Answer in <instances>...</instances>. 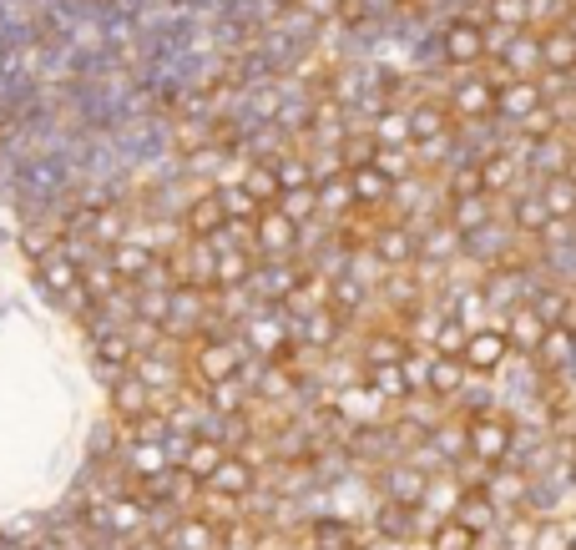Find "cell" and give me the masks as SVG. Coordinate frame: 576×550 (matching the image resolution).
<instances>
[{"instance_id": "cell-1", "label": "cell", "mask_w": 576, "mask_h": 550, "mask_svg": "<svg viewBox=\"0 0 576 550\" xmlns=\"http://www.w3.org/2000/svg\"><path fill=\"white\" fill-rule=\"evenodd\" d=\"M466 444H470V460H480L486 470L506 464L516 450V424L500 410H480L476 420H466Z\"/></svg>"}, {"instance_id": "cell-2", "label": "cell", "mask_w": 576, "mask_h": 550, "mask_svg": "<svg viewBox=\"0 0 576 550\" xmlns=\"http://www.w3.org/2000/svg\"><path fill=\"white\" fill-rule=\"evenodd\" d=\"M460 358H466L470 374H500V364L511 358V334H506V324L500 328H470Z\"/></svg>"}, {"instance_id": "cell-3", "label": "cell", "mask_w": 576, "mask_h": 550, "mask_svg": "<svg viewBox=\"0 0 576 550\" xmlns=\"http://www.w3.org/2000/svg\"><path fill=\"white\" fill-rule=\"evenodd\" d=\"M193 368L203 384H223V379H238L243 368V348L228 344V338H203V344L193 348Z\"/></svg>"}, {"instance_id": "cell-4", "label": "cell", "mask_w": 576, "mask_h": 550, "mask_svg": "<svg viewBox=\"0 0 576 550\" xmlns=\"http://www.w3.org/2000/svg\"><path fill=\"white\" fill-rule=\"evenodd\" d=\"M253 485H258V470H253V460H238V454H223V464L207 475V490L218 500H228V505L248 500Z\"/></svg>"}, {"instance_id": "cell-5", "label": "cell", "mask_w": 576, "mask_h": 550, "mask_svg": "<svg viewBox=\"0 0 576 550\" xmlns=\"http://www.w3.org/2000/svg\"><path fill=\"white\" fill-rule=\"evenodd\" d=\"M526 490H531V475H526L516 460L506 464H490L486 475V495L496 500V505H526Z\"/></svg>"}, {"instance_id": "cell-6", "label": "cell", "mask_w": 576, "mask_h": 550, "mask_svg": "<svg viewBox=\"0 0 576 550\" xmlns=\"http://www.w3.org/2000/svg\"><path fill=\"white\" fill-rule=\"evenodd\" d=\"M111 404H117L121 420H141V414H152L157 394H152V384H147L141 374H117V384H111Z\"/></svg>"}, {"instance_id": "cell-7", "label": "cell", "mask_w": 576, "mask_h": 550, "mask_svg": "<svg viewBox=\"0 0 576 550\" xmlns=\"http://www.w3.org/2000/svg\"><path fill=\"white\" fill-rule=\"evenodd\" d=\"M36 273H41V283L51 293H87L81 288V268H77V253H61V248H51V253H41V263H36Z\"/></svg>"}, {"instance_id": "cell-8", "label": "cell", "mask_w": 576, "mask_h": 550, "mask_svg": "<svg viewBox=\"0 0 576 550\" xmlns=\"http://www.w3.org/2000/svg\"><path fill=\"white\" fill-rule=\"evenodd\" d=\"M536 364H541V374H566V368H576V334L561 324L546 328L541 348H536Z\"/></svg>"}, {"instance_id": "cell-9", "label": "cell", "mask_w": 576, "mask_h": 550, "mask_svg": "<svg viewBox=\"0 0 576 550\" xmlns=\"http://www.w3.org/2000/svg\"><path fill=\"white\" fill-rule=\"evenodd\" d=\"M456 520H460V525H470L480 540H486L490 530L500 525V505L486 495V485H480V490H466V495H460V505H456Z\"/></svg>"}, {"instance_id": "cell-10", "label": "cell", "mask_w": 576, "mask_h": 550, "mask_svg": "<svg viewBox=\"0 0 576 550\" xmlns=\"http://www.w3.org/2000/svg\"><path fill=\"white\" fill-rule=\"evenodd\" d=\"M424 485H430V470H420V464H394L390 475H384V490H390L394 505H424Z\"/></svg>"}, {"instance_id": "cell-11", "label": "cell", "mask_w": 576, "mask_h": 550, "mask_svg": "<svg viewBox=\"0 0 576 550\" xmlns=\"http://www.w3.org/2000/svg\"><path fill=\"white\" fill-rule=\"evenodd\" d=\"M470 368L460 354H435L430 358V394L435 400H460V389H466Z\"/></svg>"}, {"instance_id": "cell-12", "label": "cell", "mask_w": 576, "mask_h": 550, "mask_svg": "<svg viewBox=\"0 0 576 550\" xmlns=\"http://www.w3.org/2000/svg\"><path fill=\"white\" fill-rule=\"evenodd\" d=\"M546 318L526 303V308H511V318H506V334H511V348H521V354H536L541 348V338H546Z\"/></svg>"}, {"instance_id": "cell-13", "label": "cell", "mask_w": 576, "mask_h": 550, "mask_svg": "<svg viewBox=\"0 0 576 550\" xmlns=\"http://www.w3.org/2000/svg\"><path fill=\"white\" fill-rule=\"evenodd\" d=\"M294 238H298V223L288 213H258V248L263 253H273V258H278V253H288L294 248Z\"/></svg>"}, {"instance_id": "cell-14", "label": "cell", "mask_w": 576, "mask_h": 550, "mask_svg": "<svg viewBox=\"0 0 576 550\" xmlns=\"http://www.w3.org/2000/svg\"><path fill=\"white\" fill-rule=\"evenodd\" d=\"M223 454H228V450H223L218 440H207V434H193V440L183 444V470H193V475L207 485V475H213V470L223 464Z\"/></svg>"}, {"instance_id": "cell-15", "label": "cell", "mask_w": 576, "mask_h": 550, "mask_svg": "<svg viewBox=\"0 0 576 550\" xmlns=\"http://www.w3.org/2000/svg\"><path fill=\"white\" fill-rule=\"evenodd\" d=\"M380 410H384V394H374L370 384L364 389H344V394H339V414H344L349 424H374L380 420Z\"/></svg>"}, {"instance_id": "cell-16", "label": "cell", "mask_w": 576, "mask_h": 550, "mask_svg": "<svg viewBox=\"0 0 576 550\" xmlns=\"http://www.w3.org/2000/svg\"><path fill=\"white\" fill-rule=\"evenodd\" d=\"M460 495H466V485H456L450 475H430V485H424V505L420 510H430V515H456V505H460Z\"/></svg>"}, {"instance_id": "cell-17", "label": "cell", "mask_w": 576, "mask_h": 550, "mask_svg": "<svg viewBox=\"0 0 576 550\" xmlns=\"http://www.w3.org/2000/svg\"><path fill=\"white\" fill-rule=\"evenodd\" d=\"M218 525H213V520H183V525L173 530V550H218Z\"/></svg>"}, {"instance_id": "cell-18", "label": "cell", "mask_w": 576, "mask_h": 550, "mask_svg": "<svg viewBox=\"0 0 576 550\" xmlns=\"http://www.w3.org/2000/svg\"><path fill=\"white\" fill-rule=\"evenodd\" d=\"M364 384H370L374 394H384V400H404V394H414L400 364H374V368H364Z\"/></svg>"}, {"instance_id": "cell-19", "label": "cell", "mask_w": 576, "mask_h": 550, "mask_svg": "<svg viewBox=\"0 0 576 550\" xmlns=\"http://www.w3.org/2000/svg\"><path fill=\"white\" fill-rule=\"evenodd\" d=\"M480 545V535L470 525H460L456 515H445L435 530H430V550H476Z\"/></svg>"}, {"instance_id": "cell-20", "label": "cell", "mask_w": 576, "mask_h": 550, "mask_svg": "<svg viewBox=\"0 0 576 550\" xmlns=\"http://www.w3.org/2000/svg\"><path fill=\"white\" fill-rule=\"evenodd\" d=\"M223 223H228V207H223V197H203V202H193V213H187V227H193L197 238L218 233Z\"/></svg>"}, {"instance_id": "cell-21", "label": "cell", "mask_w": 576, "mask_h": 550, "mask_svg": "<svg viewBox=\"0 0 576 550\" xmlns=\"http://www.w3.org/2000/svg\"><path fill=\"white\" fill-rule=\"evenodd\" d=\"M111 268H117L121 278H141V273L152 268V253L141 248V243H117V253H111Z\"/></svg>"}, {"instance_id": "cell-22", "label": "cell", "mask_w": 576, "mask_h": 550, "mask_svg": "<svg viewBox=\"0 0 576 550\" xmlns=\"http://www.w3.org/2000/svg\"><path fill=\"white\" fill-rule=\"evenodd\" d=\"M243 187H248L258 202H273V197L283 192L278 187V167H248V172H243Z\"/></svg>"}, {"instance_id": "cell-23", "label": "cell", "mask_w": 576, "mask_h": 550, "mask_svg": "<svg viewBox=\"0 0 576 550\" xmlns=\"http://www.w3.org/2000/svg\"><path fill=\"white\" fill-rule=\"evenodd\" d=\"M81 288L97 293V298H111V293L121 288V273L111 268V263H107V268H87V273H81Z\"/></svg>"}, {"instance_id": "cell-24", "label": "cell", "mask_w": 576, "mask_h": 550, "mask_svg": "<svg viewBox=\"0 0 576 550\" xmlns=\"http://www.w3.org/2000/svg\"><path fill=\"white\" fill-rule=\"evenodd\" d=\"M466 338H470L466 318H450V324H440V334H435V354H460Z\"/></svg>"}, {"instance_id": "cell-25", "label": "cell", "mask_w": 576, "mask_h": 550, "mask_svg": "<svg viewBox=\"0 0 576 550\" xmlns=\"http://www.w3.org/2000/svg\"><path fill=\"white\" fill-rule=\"evenodd\" d=\"M400 358H404V344H400V338H374V344L370 348H364V364H400Z\"/></svg>"}, {"instance_id": "cell-26", "label": "cell", "mask_w": 576, "mask_h": 550, "mask_svg": "<svg viewBox=\"0 0 576 550\" xmlns=\"http://www.w3.org/2000/svg\"><path fill=\"white\" fill-rule=\"evenodd\" d=\"M384 167H359L354 172V197H384Z\"/></svg>"}, {"instance_id": "cell-27", "label": "cell", "mask_w": 576, "mask_h": 550, "mask_svg": "<svg viewBox=\"0 0 576 550\" xmlns=\"http://www.w3.org/2000/svg\"><path fill=\"white\" fill-rule=\"evenodd\" d=\"M248 278V258L243 253H218V288L223 283H243Z\"/></svg>"}, {"instance_id": "cell-28", "label": "cell", "mask_w": 576, "mask_h": 550, "mask_svg": "<svg viewBox=\"0 0 576 550\" xmlns=\"http://www.w3.org/2000/svg\"><path fill=\"white\" fill-rule=\"evenodd\" d=\"M334 324H339V318H334V313H309V318H304V328H309V344H329V338H334Z\"/></svg>"}, {"instance_id": "cell-29", "label": "cell", "mask_w": 576, "mask_h": 550, "mask_svg": "<svg viewBox=\"0 0 576 550\" xmlns=\"http://www.w3.org/2000/svg\"><path fill=\"white\" fill-rule=\"evenodd\" d=\"M137 470H141V475H167L162 444H137Z\"/></svg>"}, {"instance_id": "cell-30", "label": "cell", "mask_w": 576, "mask_h": 550, "mask_svg": "<svg viewBox=\"0 0 576 550\" xmlns=\"http://www.w3.org/2000/svg\"><path fill=\"white\" fill-rule=\"evenodd\" d=\"M566 303H571V298H566V293H541V298H536V303H531V308H536V313H541L546 324H561V313H566Z\"/></svg>"}, {"instance_id": "cell-31", "label": "cell", "mask_w": 576, "mask_h": 550, "mask_svg": "<svg viewBox=\"0 0 576 550\" xmlns=\"http://www.w3.org/2000/svg\"><path fill=\"white\" fill-rule=\"evenodd\" d=\"M283 344V328L273 324V318H263V324H253V348H263V354H273V348Z\"/></svg>"}, {"instance_id": "cell-32", "label": "cell", "mask_w": 576, "mask_h": 550, "mask_svg": "<svg viewBox=\"0 0 576 550\" xmlns=\"http://www.w3.org/2000/svg\"><path fill=\"white\" fill-rule=\"evenodd\" d=\"M400 368H404V379H410V389H430V358L404 354V358H400Z\"/></svg>"}, {"instance_id": "cell-33", "label": "cell", "mask_w": 576, "mask_h": 550, "mask_svg": "<svg viewBox=\"0 0 576 550\" xmlns=\"http://www.w3.org/2000/svg\"><path fill=\"white\" fill-rule=\"evenodd\" d=\"M349 545H354V540H349V525H334V520L319 525V550H349Z\"/></svg>"}, {"instance_id": "cell-34", "label": "cell", "mask_w": 576, "mask_h": 550, "mask_svg": "<svg viewBox=\"0 0 576 550\" xmlns=\"http://www.w3.org/2000/svg\"><path fill=\"white\" fill-rule=\"evenodd\" d=\"M476 51H480V36H476V31H466V26H460V31H450V56L470 61Z\"/></svg>"}, {"instance_id": "cell-35", "label": "cell", "mask_w": 576, "mask_h": 550, "mask_svg": "<svg viewBox=\"0 0 576 550\" xmlns=\"http://www.w3.org/2000/svg\"><path fill=\"white\" fill-rule=\"evenodd\" d=\"M213 404H218V410H238V404H243L238 379H223V384H213Z\"/></svg>"}, {"instance_id": "cell-36", "label": "cell", "mask_w": 576, "mask_h": 550, "mask_svg": "<svg viewBox=\"0 0 576 550\" xmlns=\"http://www.w3.org/2000/svg\"><path fill=\"white\" fill-rule=\"evenodd\" d=\"M101 358H107V364H117V368L131 364V344H127L121 334H117V338H101Z\"/></svg>"}, {"instance_id": "cell-37", "label": "cell", "mask_w": 576, "mask_h": 550, "mask_svg": "<svg viewBox=\"0 0 576 550\" xmlns=\"http://www.w3.org/2000/svg\"><path fill=\"white\" fill-rule=\"evenodd\" d=\"M531 550H571V540L561 535V525H541V535L531 540Z\"/></svg>"}, {"instance_id": "cell-38", "label": "cell", "mask_w": 576, "mask_h": 550, "mask_svg": "<svg viewBox=\"0 0 576 550\" xmlns=\"http://www.w3.org/2000/svg\"><path fill=\"white\" fill-rule=\"evenodd\" d=\"M480 223H486V207L480 202H460L456 207V227L460 233H470V227H480Z\"/></svg>"}, {"instance_id": "cell-39", "label": "cell", "mask_w": 576, "mask_h": 550, "mask_svg": "<svg viewBox=\"0 0 576 550\" xmlns=\"http://www.w3.org/2000/svg\"><path fill=\"white\" fill-rule=\"evenodd\" d=\"M546 61H551V66H571L576 61V46L566 41V36H556V41L546 46Z\"/></svg>"}, {"instance_id": "cell-40", "label": "cell", "mask_w": 576, "mask_h": 550, "mask_svg": "<svg viewBox=\"0 0 576 550\" xmlns=\"http://www.w3.org/2000/svg\"><path fill=\"white\" fill-rule=\"evenodd\" d=\"M380 253L390 263H404V258H410V238H404V233H390V238L380 243Z\"/></svg>"}, {"instance_id": "cell-41", "label": "cell", "mask_w": 576, "mask_h": 550, "mask_svg": "<svg viewBox=\"0 0 576 550\" xmlns=\"http://www.w3.org/2000/svg\"><path fill=\"white\" fill-rule=\"evenodd\" d=\"M536 107V91L531 87H511V97H506V111H516V117H526V111Z\"/></svg>"}, {"instance_id": "cell-42", "label": "cell", "mask_w": 576, "mask_h": 550, "mask_svg": "<svg viewBox=\"0 0 576 550\" xmlns=\"http://www.w3.org/2000/svg\"><path fill=\"white\" fill-rule=\"evenodd\" d=\"M137 374L157 389V384H167V379H173V368H167V364H157V358H141V364H137Z\"/></svg>"}, {"instance_id": "cell-43", "label": "cell", "mask_w": 576, "mask_h": 550, "mask_svg": "<svg viewBox=\"0 0 576 550\" xmlns=\"http://www.w3.org/2000/svg\"><path fill=\"white\" fill-rule=\"evenodd\" d=\"M218 550H258V540H253L248 530H223Z\"/></svg>"}, {"instance_id": "cell-44", "label": "cell", "mask_w": 576, "mask_h": 550, "mask_svg": "<svg viewBox=\"0 0 576 550\" xmlns=\"http://www.w3.org/2000/svg\"><path fill=\"white\" fill-rule=\"evenodd\" d=\"M521 223L526 227H541L546 223V202H521Z\"/></svg>"}, {"instance_id": "cell-45", "label": "cell", "mask_w": 576, "mask_h": 550, "mask_svg": "<svg viewBox=\"0 0 576 550\" xmlns=\"http://www.w3.org/2000/svg\"><path fill=\"white\" fill-rule=\"evenodd\" d=\"M97 233H101V238H121V217L117 213H101L97 217Z\"/></svg>"}, {"instance_id": "cell-46", "label": "cell", "mask_w": 576, "mask_h": 550, "mask_svg": "<svg viewBox=\"0 0 576 550\" xmlns=\"http://www.w3.org/2000/svg\"><path fill=\"white\" fill-rule=\"evenodd\" d=\"M561 328H571V334H576V298L566 303V313H561Z\"/></svg>"}]
</instances>
